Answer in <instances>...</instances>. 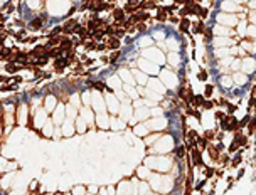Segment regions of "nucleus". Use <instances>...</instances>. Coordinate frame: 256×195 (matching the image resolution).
Listing matches in <instances>:
<instances>
[{"label": "nucleus", "mask_w": 256, "mask_h": 195, "mask_svg": "<svg viewBox=\"0 0 256 195\" xmlns=\"http://www.w3.org/2000/svg\"><path fill=\"white\" fill-rule=\"evenodd\" d=\"M221 128L224 131H239V126H238V119L233 115L229 116H224L221 119Z\"/></svg>", "instance_id": "obj_1"}, {"label": "nucleus", "mask_w": 256, "mask_h": 195, "mask_svg": "<svg viewBox=\"0 0 256 195\" xmlns=\"http://www.w3.org/2000/svg\"><path fill=\"white\" fill-rule=\"evenodd\" d=\"M190 155H192V158H194V165L204 166V163H202V156H201V150H199L197 146H192V150H190Z\"/></svg>", "instance_id": "obj_2"}, {"label": "nucleus", "mask_w": 256, "mask_h": 195, "mask_svg": "<svg viewBox=\"0 0 256 195\" xmlns=\"http://www.w3.org/2000/svg\"><path fill=\"white\" fill-rule=\"evenodd\" d=\"M120 46H121V42H120L118 37H115V35L108 37V42H106V47L108 49H111V50H118Z\"/></svg>", "instance_id": "obj_3"}, {"label": "nucleus", "mask_w": 256, "mask_h": 195, "mask_svg": "<svg viewBox=\"0 0 256 195\" xmlns=\"http://www.w3.org/2000/svg\"><path fill=\"white\" fill-rule=\"evenodd\" d=\"M238 146H244L248 143V136H244L241 131H236V135H234V140H233Z\"/></svg>", "instance_id": "obj_4"}, {"label": "nucleus", "mask_w": 256, "mask_h": 195, "mask_svg": "<svg viewBox=\"0 0 256 195\" xmlns=\"http://www.w3.org/2000/svg\"><path fill=\"white\" fill-rule=\"evenodd\" d=\"M150 9H157V3L153 0H143L138 5V10H150Z\"/></svg>", "instance_id": "obj_5"}, {"label": "nucleus", "mask_w": 256, "mask_h": 195, "mask_svg": "<svg viewBox=\"0 0 256 195\" xmlns=\"http://www.w3.org/2000/svg\"><path fill=\"white\" fill-rule=\"evenodd\" d=\"M73 32H74L76 35H79L81 39H84V37L88 35V29H86V27H83V25H79V24H76V25H74Z\"/></svg>", "instance_id": "obj_6"}, {"label": "nucleus", "mask_w": 256, "mask_h": 195, "mask_svg": "<svg viewBox=\"0 0 256 195\" xmlns=\"http://www.w3.org/2000/svg\"><path fill=\"white\" fill-rule=\"evenodd\" d=\"M179 22H180L179 30H180L182 34H187V32H189V27H190V22H189V19H187V17H182Z\"/></svg>", "instance_id": "obj_7"}, {"label": "nucleus", "mask_w": 256, "mask_h": 195, "mask_svg": "<svg viewBox=\"0 0 256 195\" xmlns=\"http://www.w3.org/2000/svg\"><path fill=\"white\" fill-rule=\"evenodd\" d=\"M167 14H168V12L164 9V7H157V17H155V19H157L158 22H165V20L168 19Z\"/></svg>", "instance_id": "obj_8"}, {"label": "nucleus", "mask_w": 256, "mask_h": 195, "mask_svg": "<svg viewBox=\"0 0 256 195\" xmlns=\"http://www.w3.org/2000/svg\"><path fill=\"white\" fill-rule=\"evenodd\" d=\"M206 101V97L202 96V94H194V97H192V106H196V108H199V106H202V103Z\"/></svg>", "instance_id": "obj_9"}, {"label": "nucleus", "mask_w": 256, "mask_h": 195, "mask_svg": "<svg viewBox=\"0 0 256 195\" xmlns=\"http://www.w3.org/2000/svg\"><path fill=\"white\" fill-rule=\"evenodd\" d=\"M196 146L199 150H206L207 148V140L204 136H197L196 138Z\"/></svg>", "instance_id": "obj_10"}, {"label": "nucleus", "mask_w": 256, "mask_h": 195, "mask_svg": "<svg viewBox=\"0 0 256 195\" xmlns=\"http://www.w3.org/2000/svg\"><path fill=\"white\" fill-rule=\"evenodd\" d=\"M207 151H209V155H211V158H212V160H219V150H217L216 146L207 145Z\"/></svg>", "instance_id": "obj_11"}, {"label": "nucleus", "mask_w": 256, "mask_h": 195, "mask_svg": "<svg viewBox=\"0 0 256 195\" xmlns=\"http://www.w3.org/2000/svg\"><path fill=\"white\" fill-rule=\"evenodd\" d=\"M44 24V17H36L34 20H30V27L32 29H40Z\"/></svg>", "instance_id": "obj_12"}, {"label": "nucleus", "mask_w": 256, "mask_h": 195, "mask_svg": "<svg viewBox=\"0 0 256 195\" xmlns=\"http://www.w3.org/2000/svg\"><path fill=\"white\" fill-rule=\"evenodd\" d=\"M199 136L194 130H189L187 131V138H189V141H190V146H196V138Z\"/></svg>", "instance_id": "obj_13"}, {"label": "nucleus", "mask_w": 256, "mask_h": 195, "mask_svg": "<svg viewBox=\"0 0 256 195\" xmlns=\"http://www.w3.org/2000/svg\"><path fill=\"white\" fill-rule=\"evenodd\" d=\"M204 29H206V25H204V22H202V20H199L196 25H194V32H196V34H202Z\"/></svg>", "instance_id": "obj_14"}, {"label": "nucleus", "mask_w": 256, "mask_h": 195, "mask_svg": "<svg viewBox=\"0 0 256 195\" xmlns=\"http://www.w3.org/2000/svg\"><path fill=\"white\" fill-rule=\"evenodd\" d=\"M255 125H256V121H255V118H251L249 121H248V131H249V135H253L255 133Z\"/></svg>", "instance_id": "obj_15"}, {"label": "nucleus", "mask_w": 256, "mask_h": 195, "mask_svg": "<svg viewBox=\"0 0 256 195\" xmlns=\"http://www.w3.org/2000/svg\"><path fill=\"white\" fill-rule=\"evenodd\" d=\"M175 155H177L179 158H184V156H185V148H184V146H177V148H175Z\"/></svg>", "instance_id": "obj_16"}, {"label": "nucleus", "mask_w": 256, "mask_h": 195, "mask_svg": "<svg viewBox=\"0 0 256 195\" xmlns=\"http://www.w3.org/2000/svg\"><path fill=\"white\" fill-rule=\"evenodd\" d=\"M249 119H251V116H249V115H248V116H244L243 118V119H241V121H238V126H239V130H241V128H244L248 125V121H249Z\"/></svg>", "instance_id": "obj_17"}, {"label": "nucleus", "mask_w": 256, "mask_h": 195, "mask_svg": "<svg viewBox=\"0 0 256 195\" xmlns=\"http://www.w3.org/2000/svg\"><path fill=\"white\" fill-rule=\"evenodd\" d=\"M212 91H214V86H212V84H207L206 86V93H204V97H211Z\"/></svg>", "instance_id": "obj_18"}, {"label": "nucleus", "mask_w": 256, "mask_h": 195, "mask_svg": "<svg viewBox=\"0 0 256 195\" xmlns=\"http://www.w3.org/2000/svg\"><path fill=\"white\" fill-rule=\"evenodd\" d=\"M226 106H227V115H234V113H236V109H238L236 104H229V103H227Z\"/></svg>", "instance_id": "obj_19"}, {"label": "nucleus", "mask_w": 256, "mask_h": 195, "mask_svg": "<svg viewBox=\"0 0 256 195\" xmlns=\"http://www.w3.org/2000/svg\"><path fill=\"white\" fill-rule=\"evenodd\" d=\"M197 15L201 17V20H204V19L207 17V9H202V7H201V9H199V12H197Z\"/></svg>", "instance_id": "obj_20"}, {"label": "nucleus", "mask_w": 256, "mask_h": 195, "mask_svg": "<svg viewBox=\"0 0 256 195\" xmlns=\"http://www.w3.org/2000/svg\"><path fill=\"white\" fill-rule=\"evenodd\" d=\"M214 135H216L214 131H206V133H204V138H206L207 141H211V140H214Z\"/></svg>", "instance_id": "obj_21"}, {"label": "nucleus", "mask_w": 256, "mask_h": 195, "mask_svg": "<svg viewBox=\"0 0 256 195\" xmlns=\"http://www.w3.org/2000/svg\"><path fill=\"white\" fill-rule=\"evenodd\" d=\"M197 78H199V81H206L207 79V72L206 71H201V72L197 74Z\"/></svg>", "instance_id": "obj_22"}, {"label": "nucleus", "mask_w": 256, "mask_h": 195, "mask_svg": "<svg viewBox=\"0 0 256 195\" xmlns=\"http://www.w3.org/2000/svg\"><path fill=\"white\" fill-rule=\"evenodd\" d=\"M202 34H204V35H206L207 39H211V37H212V29H209V27H206V29H204V32H202Z\"/></svg>", "instance_id": "obj_23"}, {"label": "nucleus", "mask_w": 256, "mask_h": 195, "mask_svg": "<svg viewBox=\"0 0 256 195\" xmlns=\"http://www.w3.org/2000/svg\"><path fill=\"white\" fill-rule=\"evenodd\" d=\"M238 148H239V146H238L236 143H234V141H233V143H231V146H229V151H227V153H233V151H236Z\"/></svg>", "instance_id": "obj_24"}, {"label": "nucleus", "mask_w": 256, "mask_h": 195, "mask_svg": "<svg viewBox=\"0 0 256 195\" xmlns=\"http://www.w3.org/2000/svg\"><path fill=\"white\" fill-rule=\"evenodd\" d=\"M241 160H243V158H241V156L238 155L236 158H234V160H233V166H238V165H239V163H241Z\"/></svg>", "instance_id": "obj_25"}, {"label": "nucleus", "mask_w": 256, "mask_h": 195, "mask_svg": "<svg viewBox=\"0 0 256 195\" xmlns=\"http://www.w3.org/2000/svg\"><path fill=\"white\" fill-rule=\"evenodd\" d=\"M202 108H204V109H211V108H212V103H211V101H204V103H202Z\"/></svg>", "instance_id": "obj_26"}, {"label": "nucleus", "mask_w": 256, "mask_h": 195, "mask_svg": "<svg viewBox=\"0 0 256 195\" xmlns=\"http://www.w3.org/2000/svg\"><path fill=\"white\" fill-rule=\"evenodd\" d=\"M93 86H94V88H98V89H106V86H105L103 82H93Z\"/></svg>", "instance_id": "obj_27"}, {"label": "nucleus", "mask_w": 256, "mask_h": 195, "mask_svg": "<svg viewBox=\"0 0 256 195\" xmlns=\"http://www.w3.org/2000/svg\"><path fill=\"white\" fill-rule=\"evenodd\" d=\"M212 173H214V168H207V170H206V177H207V178H211Z\"/></svg>", "instance_id": "obj_28"}, {"label": "nucleus", "mask_w": 256, "mask_h": 195, "mask_svg": "<svg viewBox=\"0 0 256 195\" xmlns=\"http://www.w3.org/2000/svg\"><path fill=\"white\" fill-rule=\"evenodd\" d=\"M179 97L185 101V89H180V91H179Z\"/></svg>", "instance_id": "obj_29"}, {"label": "nucleus", "mask_w": 256, "mask_h": 195, "mask_svg": "<svg viewBox=\"0 0 256 195\" xmlns=\"http://www.w3.org/2000/svg\"><path fill=\"white\" fill-rule=\"evenodd\" d=\"M118 56H120V52H118V50H115V52H113V56H111V62H115V61L118 59Z\"/></svg>", "instance_id": "obj_30"}, {"label": "nucleus", "mask_w": 256, "mask_h": 195, "mask_svg": "<svg viewBox=\"0 0 256 195\" xmlns=\"http://www.w3.org/2000/svg\"><path fill=\"white\" fill-rule=\"evenodd\" d=\"M167 12H174V10H177V3H174V5H170V7H167Z\"/></svg>", "instance_id": "obj_31"}, {"label": "nucleus", "mask_w": 256, "mask_h": 195, "mask_svg": "<svg viewBox=\"0 0 256 195\" xmlns=\"http://www.w3.org/2000/svg\"><path fill=\"white\" fill-rule=\"evenodd\" d=\"M185 15H189V10L185 9V7H184V9L180 10V17H185Z\"/></svg>", "instance_id": "obj_32"}, {"label": "nucleus", "mask_w": 256, "mask_h": 195, "mask_svg": "<svg viewBox=\"0 0 256 195\" xmlns=\"http://www.w3.org/2000/svg\"><path fill=\"white\" fill-rule=\"evenodd\" d=\"M105 47H106V44H103V42H99V44H96V49H98V50H103Z\"/></svg>", "instance_id": "obj_33"}, {"label": "nucleus", "mask_w": 256, "mask_h": 195, "mask_svg": "<svg viewBox=\"0 0 256 195\" xmlns=\"http://www.w3.org/2000/svg\"><path fill=\"white\" fill-rule=\"evenodd\" d=\"M216 118H217V119H222V118H224V115H222L221 111H216Z\"/></svg>", "instance_id": "obj_34"}, {"label": "nucleus", "mask_w": 256, "mask_h": 195, "mask_svg": "<svg viewBox=\"0 0 256 195\" xmlns=\"http://www.w3.org/2000/svg\"><path fill=\"white\" fill-rule=\"evenodd\" d=\"M170 22H174V24H177V22H179V19H177V17H170Z\"/></svg>", "instance_id": "obj_35"}, {"label": "nucleus", "mask_w": 256, "mask_h": 195, "mask_svg": "<svg viewBox=\"0 0 256 195\" xmlns=\"http://www.w3.org/2000/svg\"><path fill=\"white\" fill-rule=\"evenodd\" d=\"M3 22H5V17H3V15L0 14V24H3Z\"/></svg>", "instance_id": "obj_36"}, {"label": "nucleus", "mask_w": 256, "mask_h": 195, "mask_svg": "<svg viewBox=\"0 0 256 195\" xmlns=\"http://www.w3.org/2000/svg\"><path fill=\"white\" fill-rule=\"evenodd\" d=\"M174 2H175V3H184L185 0H174Z\"/></svg>", "instance_id": "obj_37"}, {"label": "nucleus", "mask_w": 256, "mask_h": 195, "mask_svg": "<svg viewBox=\"0 0 256 195\" xmlns=\"http://www.w3.org/2000/svg\"><path fill=\"white\" fill-rule=\"evenodd\" d=\"M110 2H113V0H110Z\"/></svg>", "instance_id": "obj_38"}, {"label": "nucleus", "mask_w": 256, "mask_h": 195, "mask_svg": "<svg viewBox=\"0 0 256 195\" xmlns=\"http://www.w3.org/2000/svg\"><path fill=\"white\" fill-rule=\"evenodd\" d=\"M194 2H196V0H194Z\"/></svg>", "instance_id": "obj_39"}]
</instances>
